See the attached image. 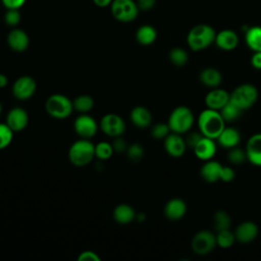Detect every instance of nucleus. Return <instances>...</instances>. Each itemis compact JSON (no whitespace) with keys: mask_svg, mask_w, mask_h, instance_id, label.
<instances>
[{"mask_svg":"<svg viewBox=\"0 0 261 261\" xmlns=\"http://www.w3.org/2000/svg\"><path fill=\"white\" fill-rule=\"evenodd\" d=\"M95 156V145L89 139L75 141L68 150L69 161L79 167L88 165Z\"/></svg>","mask_w":261,"mask_h":261,"instance_id":"3","label":"nucleus"},{"mask_svg":"<svg viewBox=\"0 0 261 261\" xmlns=\"http://www.w3.org/2000/svg\"><path fill=\"white\" fill-rule=\"evenodd\" d=\"M216 245V236L210 230H200L192 239L191 247L197 255L209 254Z\"/></svg>","mask_w":261,"mask_h":261,"instance_id":"9","label":"nucleus"},{"mask_svg":"<svg viewBox=\"0 0 261 261\" xmlns=\"http://www.w3.org/2000/svg\"><path fill=\"white\" fill-rule=\"evenodd\" d=\"M13 133L14 132L6 123H0V150L10 145L13 139Z\"/></svg>","mask_w":261,"mask_h":261,"instance_id":"34","label":"nucleus"},{"mask_svg":"<svg viewBox=\"0 0 261 261\" xmlns=\"http://www.w3.org/2000/svg\"><path fill=\"white\" fill-rule=\"evenodd\" d=\"M73 128L81 138L90 139L96 135L98 130V124L92 116L88 114H82L75 118Z\"/></svg>","mask_w":261,"mask_h":261,"instance_id":"12","label":"nucleus"},{"mask_svg":"<svg viewBox=\"0 0 261 261\" xmlns=\"http://www.w3.org/2000/svg\"><path fill=\"white\" fill-rule=\"evenodd\" d=\"M229 101V94L223 90L215 88L207 93L205 96V104L207 108L220 110Z\"/></svg>","mask_w":261,"mask_h":261,"instance_id":"18","label":"nucleus"},{"mask_svg":"<svg viewBox=\"0 0 261 261\" xmlns=\"http://www.w3.org/2000/svg\"><path fill=\"white\" fill-rule=\"evenodd\" d=\"M72 104L74 110L86 113L94 107V100L89 95H80L72 101Z\"/></svg>","mask_w":261,"mask_h":261,"instance_id":"29","label":"nucleus"},{"mask_svg":"<svg viewBox=\"0 0 261 261\" xmlns=\"http://www.w3.org/2000/svg\"><path fill=\"white\" fill-rule=\"evenodd\" d=\"M236 241L234 233H232L229 229H223L220 231H217L216 234V245L220 248L226 249L233 245Z\"/></svg>","mask_w":261,"mask_h":261,"instance_id":"32","label":"nucleus"},{"mask_svg":"<svg viewBox=\"0 0 261 261\" xmlns=\"http://www.w3.org/2000/svg\"><path fill=\"white\" fill-rule=\"evenodd\" d=\"M257 98L258 91L251 84H242L229 94V101L243 111L252 107L257 101Z\"/></svg>","mask_w":261,"mask_h":261,"instance_id":"7","label":"nucleus"},{"mask_svg":"<svg viewBox=\"0 0 261 261\" xmlns=\"http://www.w3.org/2000/svg\"><path fill=\"white\" fill-rule=\"evenodd\" d=\"M245 40L248 47L252 51H261V27L254 25L247 29L245 34Z\"/></svg>","mask_w":261,"mask_h":261,"instance_id":"27","label":"nucleus"},{"mask_svg":"<svg viewBox=\"0 0 261 261\" xmlns=\"http://www.w3.org/2000/svg\"><path fill=\"white\" fill-rule=\"evenodd\" d=\"M194 123V115L191 109L187 106H177L175 107L169 117H168V126L172 133L185 134L192 127Z\"/></svg>","mask_w":261,"mask_h":261,"instance_id":"5","label":"nucleus"},{"mask_svg":"<svg viewBox=\"0 0 261 261\" xmlns=\"http://www.w3.org/2000/svg\"><path fill=\"white\" fill-rule=\"evenodd\" d=\"M227 159L232 164H242L246 159V152L242 148L239 147H232L229 149V152L227 154Z\"/></svg>","mask_w":261,"mask_h":261,"instance_id":"35","label":"nucleus"},{"mask_svg":"<svg viewBox=\"0 0 261 261\" xmlns=\"http://www.w3.org/2000/svg\"><path fill=\"white\" fill-rule=\"evenodd\" d=\"M243 110H241L239 107H237L234 104H232L230 101H228L221 109L220 114L223 117L224 121H232L240 117Z\"/></svg>","mask_w":261,"mask_h":261,"instance_id":"31","label":"nucleus"},{"mask_svg":"<svg viewBox=\"0 0 261 261\" xmlns=\"http://www.w3.org/2000/svg\"><path fill=\"white\" fill-rule=\"evenodd\" d=\"M201 177L207 182H215L222 180L224 182L231 181L234 178V171L229 166H224L217 161L207 160L200 170Z\"/></svg>","mask_w":261,"mask_h":261,"instance_id":"4","label":"nucleus"},{"mask_svg":"<svg viewBox=\"0 0 261 261\" xmlns=\"http://www.w3.org/2000/svg\"><path fill=\"white\" fill-rule=\"evenodd\" d=\"M200 82L209 88H216L222 82V74L221 72L213 67H206L204 68L199 74Z\"/></svg>","mask_w":261,"mask_h":261,"instance_id":"24","label":"nucleus"},{"mask_svg":"<svg viewBox=\"0 0 261 261\" xmlns=\"http://www.w3.org/2000/svg\"><path fill=\"white\" fill-rule=\"evenodd\" d=\"M214 29L206 23L194 25L187 36V43L193 51H201L209 47L215 40Z\"/></svg>","mask_w":261,"mask_h":261,"instance_id":"2","label":"nucleus"},{"mask_svg":"<svg viewBox=\"0 0 261 261\" xmlns=\"http://www.w3.org/2000/svg\"><path fill=\"white\" fill-rule=\"evenodd\" d=\"M126 154L133 162H139L144 156V148L140 144H132L126 149Z\"/></svg>","mask_w":261,"mask_h":261,"instance_id":"36","label":"nucleus"},{"mask_svg":"<svg viewBox=\"0 0 261 261\" xmlns=\"http://www.w3.org/2000/svg\"><path fill=\"white\" fill-rule=\"evenodd\" d=\"M218 143L223 148H232L239 145L241 141V135L234 127H224L217 138Z\"/></svg>","mask_w":261,"mask_h":261,"instance_id":"23","label":"nucleus"},{"mask_svg":"<svg viewBox=\"0 0 261 261\" xmlns=\"http://www.w3.org/2000/svg\"><path fill=\"white\" fill-rule=\"evenodd\" d=\"M136 212L128 204H119L114 208L113 218L116 222L126 224L132 222L136 218Z\"/></svg>","mask_w":261,"mask_h":261,"instance_id":"25","label":"nucleus"},{"mask_svg":"<svg viewBox=\"0 0 261 261\" xmlns=\"http://www.w3.org/2000/svg\"><path fill=\"white\" fill-rule=\"evenodd\" d=\"M100 127L107 136L116 138L124 133L125 123L119 115L115 113H107L101 118Z\"/></svg>","mask_w":261,"mask_h":261,"instance_id":"10","label":"nucleus"},{"mask_svg":"<svg viewBox=\"0 0 261 261\" xmlns=\"http://www.w3.org/2000/svg\"><path fill=\"white\" fill-rule=\"evenodd\" d=\"M136 2L138 4L139 9L144 11L152 9L156 4V0H137Z\"/></svg>","mask_w":261,"mask_h":261,"instance_id":"43","label":"nucleus"},{"mask_svg":"<svg viewBox=\"0 0 261 261\" xmlns=\"http://www.w3.org/2000/svg\"><path fill=\"white\" fill-rule=\"evenodd\" d=\"M169 60L171 61L172 64L176 66H184L188 60H189V55L188 52L180 47H174L169 51Z\"/></svg>","mask_w":261,"mask_h":261,"instance_id":"30","label":"nucleus"},{"mask_svg":"<svg viewBox=\"0 0 261 261\" xmlns=\"http://www.w3.org/2000/svg\"><path fill=\"white\" fill-rule=\"evenodd\" d=\"M112 16L120 22H130L139 14V7L134 0H113L110 5Z\"/></svg>","mask_w":261,"mask_h":261,"instance_id":"8","label":"nucleus"},{"mask_svg":"<svg viewBox=\"0 0 261 261\" xmlns=\"http://www.w3.org/2000/svg\"><path fill=\"white\" fill-rule=\"evenodd\" d=\"M113 152L114 150L112 144L108 142H100L97 145H95V156L100 160L109 159L112 156Z\"/></svg>","mask_w":261,"mask_h":261,"instance_id":"33","label":"nucleus"},{"mask_svg":"<svg viewBox=\"0 0 261 261\" xmlns=\"http://www.w3.org/2000/svg\"><path fill=\"white\" fill-rule=\"evenodd\" d=\"M29 123V115L28 112L20 107L12 108L6 116V124L13 132H20Z\"/></svg>","mask_w":261,"mask_h":261,"instance_id":"14","label":"nucleus"},{"mask_svg":"<svg viewBox=\"0 0 261 261\" xmlns=\"http://www.w3.org/2000/svg\"><path fill=\"white\" fill-rule=\"evenodd\" d=\"M37 84L36 81L30 75H22L18 77L12 87V93L18 100H28L36 92Z\"/></svg>","mask_w":261,"mask_h":261,"instance_id":"11","label":"nucleus"},{"mask_svg":"<svg viewBox=\"0 0 261 261\" xmlns=\"http://www.w3.org/2000/svg\"><path fill=\"white\" fill-rule=\"evenodd\" d=\"M251 64L256 69H261V51L254 52L251 57Z\"/></svg>","mask_w":261,"mask_h":261,"instance_id":"44","label":"nucleus"},{"mask_svg":"<svg viewBox=\"0 0 261 261\" xmlns=\"http://www.w3.org/2000/svg\"><path fill=\"white\" fill-rule=\"evenodd\" d=\"M77 260L79 261H100V257L97 255V253L93 251H84L79 255Z\"/></svg>","mask_w":261,"mask_h":261,"instance_id":"40","label":"nucleus"},{"mask_svg":"<svg viewBox=\"0 0 261 261\" xmlns=\"http://www.w3.org/2000/svg\"><path fill=\"white\" fill-rule=\"evenodd\" d=\"M247 159L256 166H261V133L249 138L245 148Z\"/></svg>","mask_w":261,"mask_h":261,"instance_id":"15","label":"nucleus"},{"mask_svg":"<svg viewBox=\"0 0 261 261\" xmlns=\"http://www.w3.org/2000/svg\"><path fill=\"white\" fill-rule=\"evenodd\" d=\"M113 0H93L94 4L97 6V7H100V8H105V7H108L111 5Z\"/></svg>","mask_w":261,"mask_h":261,"instance_id":"45","label":"nucleus"},{"mask_svg":"<svg viewBox=\"0 0 261 261\" xmlns=\"http://www.w3.org/2000/svg\"><path fill=\"white\" fill-rule=\"evenodd\" d=\"M112 147L115 152H123L127 149L126 142L122 138H120V136L115 138V140L112 143Z\"/></svg>","mask_w":261,"mask_h":261,"instance_id":"41","label":"nucleus"},{"mask_svg":"<svg viewBox=\"0 0 261 261\" xmlns=\"http://www.w3.org/2000/svg\"><path fill=\"white\" fill-rule=\"evenodd\" d=\"M216 46L224 51L233 50L239 44V37L237 33L232 30H222L219 33H216L215 40Z\"/></svg>","mask_w":261,"mask_h":261,"instance_id":"19","label":"nucleus"},{"mask_svg":"<svg viewBox=\"0 0 261 261\" xmlns=\"http://www.w3.org/2000/svg\"><path fill=\"white\" fill-rule=\"evenodd\" d=\"M187 212V204L182 199H170L164 206V215L169 220H178Z\"/></svg>","mask_w":261,"mask_h":261,"instance_id":"21","label":"nucleus"},{"mask_svg":"<svg viewBox=\"0 0 261 261\" xmlns=\"http://www.w3.org/2000/svg\"><path fill=\"white\" fill-rule=\"evenodd\" d=\"M7 83H8L7 76L5 74H3V73H0V88L5 87L7 85Z\"/></svg>","mask_w":261,"mask_h":261,"instance_id":"46","label":"nucleus"},{"mask_svg":"<svg viewBox=\"0 0 261 261\" xmlns=\"http://www.w3.org/2000/svg\"><path fill=\"white\" fill-rule=\"evenodd\" d=\"M156 38H157V32L155 28L150 24L141 25L136 32V39L138 43H140L143 46H148L153 44Z\"/></svg>","mask_w":261,"mask_h":261,"instance_id":"26","label":"nucleus"},{"mask_svg":"<svg viewBox=\"0 0 261 261\" xmlns=\"http://www.w3.org/2000/svg\"><path fill=\"white\" fill-rule=\"evenodd\" d=\"M21 19V14L19 9H6L4 14V22L9 27H15L19 23Z\"/></svg>","mask_w":261,"mask_h":261,"instance_id":"37","label":"nucleus"},{"mask_svg":"<svg viewBox=\"0 0 261 261\" xmlns=\"http://www.w3.org/2000/svg\"><path fill=\"white\" fill-rule=\"evenodd\" d=\"M230 216L224 210H217L213 214V225L216 231L228 229L230 226Z\"/></svg>","mask_w":261,"mask_h":261,"instance_id":"28","label":"nucleus"},{"mask_svg":"<svg viewBox=\"0 0 261 261\" xmlns=\"http://www.w3.org/2000/svg\"><path fill=\"white\" fill-rule=\"evenodd\" d=\"M259 229L255 222L253 221H243L240 223L234 231L236 240L240 243L247 244L254 241L258 236Z\"/></svg>","mask_w":261,"mask_h":261,"instance_id":"17","label":"nucleus"},{"mask_svg":"<svg viewBox=\"0 0 261 261\" xmlns=\"http://www.w3.org/2000/svg\"><path fill=\"white\" fill-rule=\"evenodd\" d=\"M195 155L204 161L212 159V157L216 153V145L213 139L202 137L200 141L196 144V146L193 148Z\"/></svg>","mask_w":261,"mask_h":261,"instance_id":"20","label":"nucleus"},{"mask_svg":"<svg viewBox=\"0 0 261 261\" xmlns=\"http://www.w3.org/2000/svg\"><path fill=\"white\" fill-rule=\"evenodd\" d=\"M27 0H1V3L6 9H20Z\"/></svg>","mask_w":261,"mask_h":261,"instance_id":"39","label":"nucleus"},{"mask_svg":"<svg viewBox=\"0 0 261 261\" xmlns=\"http://www.w3.org/2000/svg\"><path fill=\"white\" fill-rule=\"evenodd\" d=\"M164 148L168 155L174 158H178L182 156L184 153L186 152V140H184L179 134H168L164 139Z\"/></svg>","mask_w":261,"mask_h":261,"instance_id":"13","label":"nucleus"},{"mask_svg":"<svg viewBox=\"0 0 261 261\" xmlns=\"http://www.w3.org/2000/svg\"><path fill=\"white\" fill-rule=\"evenodd\" d=\"M1 110H2V107H1V104H0V114H1Z\"/></svg>","mask_w":261,"mask_h":261,"instance_id":"47","label":"nucleus"},{"mask_svg":"<svg viewBox=\"0 0 261 261\" xmlns=\"http://www.w3.org/2000/svg\"><path fill=\"white\" fill-rule=\"evenodd\" d=\"M169 132H170V128L167 123L159 122L153 125L151 129V135L153 138L159 140V139H165L166 136L169 134Z\"/></svg>","mask_w":261,"mask_h":261,"instance_id":"38","label":"nucleus"},{"mask_svg":"<svg viewBox=\"0 0 261 261\" xmlns=\"http://www.w3.org/2000/svg\"><path fill=\"white\" fill-rule=\"evenodd\" d=\"M202 137H203V135L201 133H191V134H189V136L186 140L187 146H189L191 148H194Z\"/></svg>","mask_w":261,"mask_h":261,"instance_id":"42","label":"nucleus"},{"mask_svg":"<svg viewBox=\"0 0 261 261\" xmlns=\"http://www.w3.org/2000/svg\"><path fill=\"white\" fill-rule=\"evenodd\" d=\"M130 121L138 127H147L151 124V112L144 106H136L130 111Z\"/></svg>","mask_w":261,"mask_h":261,"instance_id":"22","label":"nucleus"},{"mask_svg":"<svg viewBox=\"0 0 261 261\" xmlns=\"http://www.w3.org/2000/svg\"><path fill=\"white\" fill-rule=\"evenodd\" d=\"M45 108L50 116L56 119H64L71 114L73 104L65 95L53 94L46 100Z\"/></svg>","mask_w":261,"mask_h":261,"instance_id":"6","label":"nucleus"},{"mask_svg":"<svg viewBox=\"0 0 261 261\" xmlns=\"http://www.w3.org/2000/svg\"><path fill=\"white\" fill-rule=\"evenodd\" d=\"M224 119L218 110L207 108L198 116V126L200 133L207 138L217 139L225 127Z\"/></svg>","mask_w":261,"mask_h":261,"instance_id":"1","label":"nucleus"},{"mask_svg":"<svg viewBox=\"0 0 261 261\" xmlns=\"http://www.w3.org/2000/svg\"><path fill=\"white\" fill-rule=\"evenodd\" d=\"M7 44L11 50L15 52H22L28 49L30 45V38L23 30L13 29L7 36Z\"/></svg>","mask_w":261,"mask_h":261,"instance_id":"16","label":"nucleus"}]
</instances>
